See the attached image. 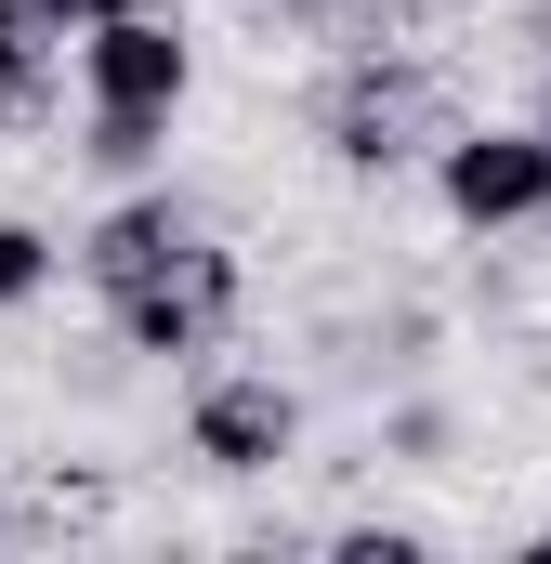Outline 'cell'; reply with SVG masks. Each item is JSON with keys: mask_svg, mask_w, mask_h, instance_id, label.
<instances>
[{"mask_svg": "<svg viewBox=\"0 0 551 564\" xmlns=\"http://www.w3.org/2000/svg\"><path fill=\"white\" fill-rule=\"evenodd\" d=\"M433 197H446L460 237L551 224V119H446L433 132Z\"/></svg>", "mask_w": 551, "mask_h": 564, "instance_id": "1", "label": "cell"}, {"mask_svg": "<svg viewBox=\"0 0 551 564\" xmlns=\"http://www.w3.org/2000/svg\"><path fill=\"white\" fill-rule=\"evenodd\" d=\"M237 302H250V263L224 250V237H197L171 276H144L106 302V328H119V355H158V368H184V355H210L224 328H237Z\"/></svg>", "mask_w": 551, "mask_h": 564, "instance_id": "2", "label": "cell"}, {"mask_svg": "<svg viewBox=\"0 0 551 564\" xmlns=\"http://www.w3.org/2000/svg\"><path fill=\"white\" fill-rule=\"evenodd\" d=\"M184 459L224 473V486L289 473V459H302V394H289L276 368H210V381L184 394Z\"/></svg>", "mask_w": 551, "mask_h": 564, "instance_id": "3", "label": "cell"}, {"mask_svg": "<svg viewBox=\"0 0 551 564\" xmlns=\"http://www.w3.org/2000/svg\"><path fill=\"white\" fill-rule=\"evenodd\" d=\"M79 106H158V119H184V106H197V40H184L158 0L79 26Z\"/></svg>", "mask_w": 551, "mask_h": 564, "instance_id": "4", "label": "cell"}, {"mask_svg": "<svg viewBox=\"0 0 551 564\" xmlns=\"http://www.w3.org/2000/svg\"><path fill=\"white\" fill-rule=\"evenodd\" d=\"M197 237H210V224H197V210H184V197H171V184L144 171L119 210H93V237H79V276H93V302H119V289L171 276V263H184Z\"/></svg>", "mask_w": 551, "mask_h": 564, "instance_id": "5", "label": "cell"}, {"mask_svg": "<svg viewBox=\"0 0 551 564\" xmlns=\"http://www.w3.org/2000/svg\"><path fill=\"white\" fill-rule=\"evenodd\" d=\"M79 158L119 171V184H144V171L171 158V119H158V106H79Z\"/></svg>", "mask_w": 551, "mask_h": 564, "instance_id": "6", "label": "cell"}, {"mask_svg": "<svg viewBox=\"0 0 551 564\" xmlns=\"http://www.w3.org/2000/svg\"><path fill=\"white\" fill-rule=\"evenodd\" d=\"M66 263H79V250H66L53 224H26V210H0V315H26L40 289L66 276Z\"/></svg>", "mask_w": 551, "mask_h": 564, "instance_id": "7", "label": "cell"}, {"mask_svg": "<svg viewBox=\"0 0 551 564\" xmlns=\"http://www.w3.org/2000/svg\"><path fill=\"white\" fill-rule=\"evenodd\" d=\"M328 552H342V564H420L433 525H328Z\"/></svg>", "mask_w": 551, "mask_h": 564, "instance_id": "8", "label": "cell"}, {"mask_svg": "<svg viewBox=\"0 0 551 564\" xmlns=\"http://www.w3.org/2000/svg\"><path fill=\"white\" fill-rule=\"evenodd\" d=\"M381 446H395V459H446V446H460V421H446L433 394H408V408L381 421Z\"/></svg>", "mask_w": 551, "mask_h": 564, "instance_id": "9", "label": "cell"}, {"mask_svg": "<svg viewBox=\"0 0 551 564\" xmlns=\"http://www.w3.org/2000/svg\"><path fill=\"white\" fill-rule=\"evenodd\" d=\"M40 53H53V26H40L26 0H0V93H13V79H40Z\"/></svg>", "mask_w": 551, "mask_h": 564, "instance_id": "10", "label": "cell"}, {"mask_svg": "<svg viewBox=\"0 0 551 564\" xmlns=\"http://www.w3.org/2000/svg\"><path fill=\"white\" fill-rule=\"evenodd\" d=\"M26 13H40L53 40H79V26H106V13H132V0H26Z\"/></svg>", "mask_w": 551, "mask_h": 564, "instance_id": "11", "label": "cell"}, {"mask_svg": "<svg viewBox=\"0 0 551 564\" xmlns=\"http://www.w3.org/2000/svg\"><path fill=\"white\" fill-rule=\"evenodd\" d=\"M0 539H13V486H0Z\"/></svg>", "mask_w": 551, "mask_h": 564, "instance_id": "12", "label": "cell"}, {"mask_svg": "<svg viewBox=\"0 0 551 564\" xmlns=\"http://www.w3.org/2000/svg\"><path fill=\"white\" fill-rule=\"evenodd\" d=\"M539 119H551V66H539Z\"/></svg>", "mask_w": 551, "mask_h": 564, "instance_id": "13", "label": "cell"}]
</instances>
